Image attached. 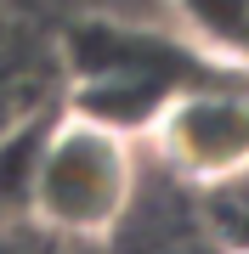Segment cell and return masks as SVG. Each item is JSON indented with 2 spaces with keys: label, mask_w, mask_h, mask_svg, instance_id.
I'll return each mask as SVG.
<instances>
[{
  "label": "cell",
  "mask_w": 249,
  "mask_h": 254,
  "mask_svg": "<svg viewBox=\"0 0 249 254\" xmlns=\"http://www.w3.org/2000/svg\"><path fill=\"white\" fill-rule=\"evenodd\" d=\"M142 192L136 136L85 108H57L40 130L34 164L23 181V215L51 237L108 243Z\"/></svg>",
  "instance_id": "cell-1"
},
{
  "label": "cell",
  "mask_w": 249,
  "mask_h": 254,
  "mask_svg": "<svg viewBox=\"0 0 249 254\" xmlns=\"http://www.w3.org/2000/svg\"><path fill=\"white\" fill-rule=\"evenodd\" d=\"M142 130L170 181L193 192L238 187L249 175V79L238 73L193 79L159 102Z\"/></svg>",
  "instance_id": "cell-2"
},
{
  "label": "cell",
  "mask_w": 249,
  "mask_h": 254,
  "mask_svg": "<svg viewBox=\"0 0 249 254\" xmlns=\"http://www.w3.org/2000/svg\"><path fill=\"white\" fill-rule=\"evenodd\" d=\"M68 79L63 46H51L17 11H0V130L57 108V85Z\"/></svg>",
  "instance_id": "cell-3"
},
{
  "label": "cell",
  "mask_w": 249,
  "mask_h": 254,
  "mask_svg": "<svg viewBox=\"0 0 249 254\" xmlns=\"http://www.w3.org/2000/svg\"><path fill=\"white\" fill-rule=\"evenodd\" d=\"M159 6L193 51L249 79V0H159Z\"/></svg>",
  "instance_id": "cell-4"
},
{
  "label": "cell",
  "mask_w": 249,
  "mask_h": 254,
  "mask_svg": "<svg viewBox=\"0 0 249 254\" xmlns=\"http://www.w3.org/2000/svg\"><path fill=\"white\" fill-rule=\"evenodd\" d=\"M227 254H249V243H238V249H227Z\"/></svg>",
  "instance_id": "cell-5"
}]
</instances>
